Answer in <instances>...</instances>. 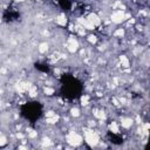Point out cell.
Segmentation results:
<instances>
[{"instance_id": "1", "label": "cell", "mask_w": 150, "mask_h": 150, "mask_svg": "<svg viewBox=\"0 0 150 150\" xmlns=\"http://www.w3.org/2000/svg\"><path fill=\"white\" fill-rule=\"evenodd\" d=\"M66 142L69 145L73 146H79L81 145L84 141H83V135H81L77 130H70L67 135H66Z\"/></svg>"}, {"instance_id": "2", "label": "cell", "mask_w": 150, "mask_h": 150, "mask_svg": "<svg viewBox=\"0 0 150 150\" xmlns=\"http://www.w3.org/2000/svg\"><path fill=\"white\" fill-rule=\"evenodd\" d=\"M55 23H56L57 27H66L67 23H68V19H67L66 14L61 13V14L56 15V18H55Z\"/></svg>"}, {"instance_id": "3", "label": "cell", "mask_w": 150, "mask_h": 150, "mask_svg": "<svg viewBox=\"0 0 150 150\" xmlns=\"http://www.w3.org/2000/svg\"><path fill=\"white\" fill-rule=\"evenodd\" d=\"M49 50V43L47 41H42L38 45V52L39 54H47V52Z\"/></svg>"}]
</instances>
